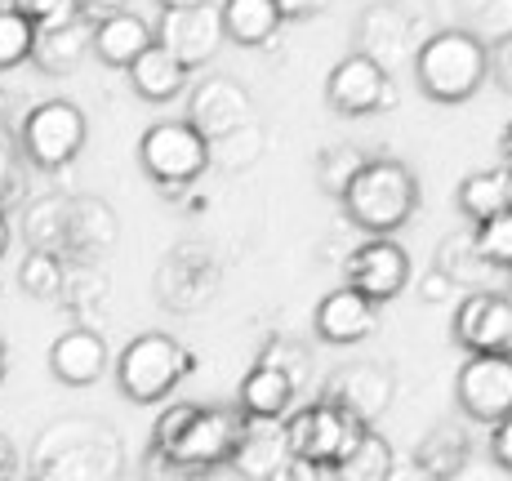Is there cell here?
Returning a JSON list of instances; mask_svg holds the SVG:
<instances>
[{
    "instance_id": "cell-4",
    "label": "cell",
    "mask_w": 512,
    "mask_h": 481,
    "mask_svg": "<svg viewBox=\"0 0 512 481\" xmlns=\"http://www.w3.org/2000/svg\"><path fill=\"white\" fill-rule=\"evenodd\" d=\"M196 370V352H187L174 335L165 330H147V335L130 339L116 357V388L125 392L139 406H152V401H165L174 388H179L183 375Z\"/></svg>"
},
{
    "instance_id": "cell-20",
    "label": "cell",
    "mask_w": 512,
    "mask_h": 481,
    "mask_svg": "<svg viewBox=\"0 0 512 481\" xmlns=\"http://www.w3.org/2000/svg\"><path fill=\"white\" fill-rule=\"evenodd\" d=\"M107 370V343L90 326H72L49 348V375L67 388H90Z\"/></svg>"
},
{
    "instance_id": "cell-46",
    "label": "cell",
    "mask_w": 512,
    "mask_h": 481,
    "mask_svg": "<svg viewBox=\"0 0 512 481\" xmlns=\"http://www.w3.org/2000/svg\"><path fill=\"white\" fill-rule=\"evenodd\" d=\"M272 5H277L281 23H303V18H312L326 0H272Z\"/></svg>"
},
{
    "instance_id": "cell-1",
    "label": "cell",
    "mask_w": 512,
    "mask_h": 481,
    "mask_svg": "<svg viewBox=\"0 0 512 481\" xmlns=\"http://www.w3.org/2000/svg\"><path fill=\"white\" fill-rule=\"evenodd\" d=\"M125 446L98 419H58L32 446V481H121Z\"/></svg>"
},
{
    "instance_id": "cell-32",
    "label": "cell",
    "mask_w": 512,
    "mask_h": 481,
    "mask_svg": "<svg viewBox=\"0 0 512 481\" xmlns=\"http://www.w3.org/2000/svg\"><path fill=\"white\" fill-rule=\"evenodd\" d=\"M459 23H468L464 32H472L481 45L508 41L512 27V0H455Z\"/></svg>"
},
{
    "instance_id": "cell-35",
    "label": "cell",
    "mask_w": 512,
    "mask_h": 481,
    "mask_svg": "<svg viewBox=\"0 0 512 481\" xmlns=\"http://www.w3.org/2000/svg\"><path fill=\"white\" fill-rule=\"evenodd\" d=\"M468 237H472V250H477V259L486 263L490 272L512 268V214H495V219L477 223Z\"/></svg>"
},
{
    "instance_id": "cell-7",
    "label": "cell",
    "mask_w": 512,
    "mask_h": 481,
    "mask_svg": "<svg viewBox=\"0 0 512 481\" xmlns=\"http://www.w3.org/2000/svg\"><path fill=\"white\" fill-rule=\"evenodd\" d=\"M366 437V424L352 419L348 410L330 406V401H312V406L285 415V441H290V459H303V464L330 468L348 455L357 441Z\"/></svg>"
},
{
    "instance_id": "cell-17",
    "label": "cell",
    "mask_w": 512,
    "mask_h": 481,
    "mask_svg": "<svg viewBox=\"0 0 512 481\" xmlns=\"http://www.w3.org/2000/svg\"><path fill=\"white\" fill-rule=\"evenodd\" d=\"M121 237V219L103 196H67V232L63 259L67 263H103Z\"/></svg>"
},
{
    "instance_id": "cell-27",
    "label": "cell",
    "mask_w": 512,
    "mask_h": 481,
    "mask_svg": "<svg viewBox=\"0 0 512 481\" xmlns=\"http://www.w3.org/2000/svg\"><path fill=\"white\" fill-rule=\"evenodd\" d=\"M392 468H397L392 441L383 433H374V428H366V437H361L339 464H330L326 473H330V481H388Z\"/></svg>"
},
{
    "instance_id": "cell-38",
    "label": "cell",
    "mask_w": 512,
    "mask_h": 481,
    "mask_svg": "<svg viewBox=\"0 0 512 481\" xmlns=\"http://www.w3.org/2000/svg\"><path fill=\"white\" fill-rule=\"evenodd\" d=\"M14 196H23V147H18V130L9 116L0 112V210Z\"/></svg>"
},
{
    "instance_id": "cell-48",
    "label": "cell",
    "mask_w": 512,
    "mask_h": 481,
    "mask_svg": "<svg viewBox=\"0 0 512 481\" xmlns=\"http://www.w3.org/2000/svg\"><path fill=\"white\" fill-rule=\"evenodd\" d=\"M23 455H18V446L0 433V481H23Z\"/></svg>"
},
{
    "instance_id": "cell-36",
    "label": "cell",
    "mask_w": 512,
    "mask_h": 481,
    "mask_svg": "<svg viewBox=\"0 0 512 481\" xmlns=\"http://www.w3.org/2000/svg\"><path fill=\"white\" fill-rule=\"evenodd\" d=\"M259 366H272L277 375L290 379L294 392H303L308 388V379H312V352L303 348V343H294V339H272L268 348L259 352Z\"/></svg>"
},
{
    "instance_id": "cell-12",
    "label": "cell",
    "mask_w": 512,
    "mask_h": 481,
    "mask_svg": "<svg viewBox=\"0 0 512 481\" xmlns=\"http://www.w3.org/2000/svg\"><path fill=\"white\" fill-rule=\"evenodd\" d=\"M392 397H397V384H392V370L379 366V361H348L334 375H326L321 384V401L348 410L352 419H361L366 428H374V419L388 415Z\"/></svg>"
},
{
    "instance_id": "cell-10",
    "label": "cell",
    "mask_w": 512,
    "mask_h": 481,
    "mask_svg": "<svg viewBox=\"0 0 512 481\" xmlns=\"http://www.w3.org/2000/svg\"><path fill=\"white\" fill-rule=\"evenodd\" d=\"M156 45L183 63L187 72L205 67L214 54L223 49V23H219V5H196V9H161L152 27Z\"/></svg>"
},
{
    "instance_id": "cell-3",
    "label": "cell",
    "mask_w": 512,
    "mask_h": 481,
    "mask_svg": "<svg viewBox=\"0 0 512 481\" xmlns=\"http://www.w3.org/2000/svg\"><path fill=\"white\" fill-rule=\"evenodd\" d=\"M490 76V49L464 27L432 32L415 49V81L432 103H468Z\"/></svg>"
},
{
    "instance_id": "cell-50",
    "label": "cell",
    "mask_w": 512,
    "mask_h": 481,
    "mask_svg": "<svg viewBox=\"0 0 512 481\" xmlns=\"http://www.w3.org/2000/svg\"><path fill=\"white\" fill-rule=\"evenodd\" d=\"M161 9H196V5H214V0H156Z\"/></svg>"
},
{
    "instance_id": "cell-29",
    "label": "cell",
    "mask_w": 512,
    "mask_h": 481,
    "mask_svg": "<svg viewBox=\"0 0 512 481\" xmlns=\"http://www.w3.org/2000/svg\"><path fill=\"white\" fill-rule=\"evenodd\" d=\"M63 232H67V196H32L23 210V241L32 250L63 254Z\"/></svg>"
},
{
    "instance_id": "cell-47",
    "label": "cell",
    "mask_w": 512,
    "mask_h": 481,
    "mask_svg": "<svg viewBox=\"0 0 512 481\" xmlns=\"http://www.w3.org/2000/svg\"><path fill=\"white\" fill-rule=\"evenodd\" d=\"M490 49V72H495L499 90H512V72H508V54H512V41H495L486 45Z\"/></svg>"
},
{
    "instance_id": "cell-14",
    "label": "cell",
    "mask_w": 512,
    "mask_h": 481,
    "mask_svg": "<svg viewBox=\"0 0 512 481\" xmlns=\"http://www.w3.org/2000/svg\"><path fill=\"white\" fill-rule=\"evenodd\" d=\"M343 272H348V286L366 294L370 303H388L410 281V250L392 237H370L348 254Z\"/></svg>"
},
{
    "instance_id": "cell-52",
    "label": "cell",
    "mask_w": 512,
    "mask_h": 481,
    "mask_svg": "<svg viewBox=\"0 0 512 481\" xmlns=\"http://www.w3.org/2000/svg\"><path fill=\"white\" fill-rule=\"evenodd\" d=\"M5 366H9V357H5V343H0V379H5Z\"/></svg>"
},
{
    "instance_id": "cell-9",
    "label": "cell",
    "mask_w": 512,
    "mask_h": 481,
    "mask_svg": "<svg viewBox=\"0 0 512 481\" xmlns=\"http://www.w3.org/2000/svg\"><path fill=\"white\" fill-rule=\"evenodd\" d=\"M468 357H508L512 352V299L504 290H472L450 326Z\"/></svg>"
},
{
    "instance_id": "cell-37",
    "label": "cell",
    "mask_w": 512,
    "mask_h": 481,
    "mask_svg": "<svg viewBox=\"0 0 512 481\" xmlns=\"http://www.w3.org/2000/svg\"><path fill=\"white\" fill-rule=\"evenodd\" d=\"M58 299L67 308H98L107 299V277L98 263H67V277H63V294Z\"/></svg>"
},
{
    "instance_id": "cell-49",
    "label": "cell",
    "mask_w": 512,
    "mask_h": 481,
    "mask_svg": "<svg viewBox=\"0 0 512 481\" xmlns=\"http://www.w3.org/2000/svg\"><path fill=\"white\" fill-rule=\"evenodd\" d=\"M388 481H441V477H432V473H423L419 464H410V468H392Z\"/></svg>"
},
{
    "instance_id": "cell-5",
    "label": "cell",
    "mask_w": 512,
    "mask_h": 481,
    "mask_svg": "<svg viewBox=\"0 0 512 481\" xmlns=\"http://www.w3.org/2000/svg\"><path fill=\"white\" fill-rule=\"evenodd\" d=\"M90 143V121L76 103L67 98H45L32 112L18 121V147H23V161L36 170H67L76 156Z\"/></svg>"
},
{
    "instance_id": "cell-24",
    "label": "cell",
    "mask_w": 512,
    "mask_h": 481,
    "mask_svg": "<svg viewBox=\"0 0 512 481\" xmlns=\"http://www.w3.org/2000/svg\"><path fill=\"white\" fill-rule=\"evenodd\" d=\"M294 397H299V392L290 388V379L277 375L272 366H259V361H254V370L241 379V392H236V410L250 419H285L294 406Z\"/></svg>"
},
{
    "instance_id": "cell-19",
    "label": "cell",
    "mask_w": 512,
    "mask_h": 481,
    "mask_svg": "<svg viewBox=\"0 0 512 481\" xmlns=\"http://www.w3.org/2000/svg\"><path fill=\"white\" fill-rule=\"evenodd\" d=\"M379 330V303H370L366 294H357L352 286L330 290L326 299L317 303V339L334 343V348H348V343H361Z\"/></svg>"
},
{
    "instance_id": "cell-28",
    "label": "cell",
    "mask_w": 512,
    "mask_h": 481,
    "mask_svg": "<svg viewBox=\"0 0 512 481\" xmlns=\"http://www.w3.org/2000/svg\"><path fill=\"white\" fill-rule=\"evenodd\" d=\"M415 464L423 473L441 477V481H455V473L468 464V437L459 424H437L428 437L419 441L415 450Z\"/></svg>"
},
{
    "instance_id": "cell-41",
    "label": "cell",
    "mask_w": 512,
    "mask_h": 481,
    "mask_svg": "<svg viewBox=\"0 0 512 481\" xmlns=\"http://www.w3.org/2000/svg\"><path fill=\"white\" fill-rule=\"evenodd\" d=\"M143 477H147V481H201L205 473H192V468L174 464V459H165L161 450H147V459H143Z\"/></svg>"
},
{
    "instance_id": "cell-31",
    "label": "cell",
    "mask_w": 512,
    "mask_h": 481,
    "mask_svg": "<svg viewBox=\"0 0 512 481\" xmlns=\"http://www.w3.org/2000/svg\"><path fill=\"white\" fill-rule=\"evenodd\" d=\"M366 161H370V152H366V147H357V143L326 147V152L317 156V188L339 201V196L348 192V183L361 174V165H366Z\"/></svg>"
},
{
    "instance_id": "cell-42",
    "label": "cell",
    "mask_w": 512,
    "mask_h": 481,
    "mask_svg": "<svg viewBox=\"0 0 512 481\" xmlns=\"http://www.w3.org/2000/svg\"><path fill=\"white\" fill-rule=\"evenodd\" d=\"M72 9L81 23L94 27V23H107V18L125 14V9H134V0H72Z\"/></svg>"
},
{
    "instance_id": "cell-21",
    "label": "cell",
    "mask_w": 512,
    "mask_h": 481,
    "mask_svg": "<svg viewBox=\"0 0 512 481\" xmlns=\"http://www.w3.org/2000/svg\"><path fill=\"white\" fill-rule=\"evenodd\" d=\"M152 41H156L152 23H147L143 14H134V9H125V14L107 18V23H94L90 54L98 58V63H107V67H130Z\"/></svg>"
},
{
    "instance_id": "cell-2",
    "label": "cell",
    "mask_w": 512,
    "mask_h": 481,
    "mask_svg": "<svg viewBox=\"0 0 512 481\" xmlns=\"http://www.w3.org/2000/svg\"><path fill=\"white\" fill-rule=\"evenodd\" d=\"M343 214L352 228H361L366 237H392L401 232L419 210V179L406 161L392 156H370L361 165V174L348 183V192L339 196Z\"/></svg>"
},
{
    "instance_id": "cell-22",
    "label": "cell",
    "mask_w": 512,
    "mask_h": 481,
    "mask_svg": "<svg viewBox=\"0 0 512 481\" xmlns=\"http://www.w3.org/2000/svg\"><path fill=\"white\" fill-rule=\"evenodd\" d=\"M90 32L94 27L81 23V18H72L63 27H45L32 41V63L49 76H72L85 63V54H90Z\"/></svg>"
},
{
    "instance_id": "cell-25",
    "label": "cell",
    "mask_w": 512,
    "mask_h": 481,
    "mask_svg": "<svg viewBox=\"0 0 512 481\" xmlns=\"http://www.w3.org/2000/svg\"><path fill=\"white\" fill-rule=\"evenodd\" d=\"M219 23H223V41L236 45H268L281 32V14L272 0H223Z\"/></svg>"
},
{
    "instance_id": "cell-16",
    "label": "cell",
    "mask_w": 512,
    "mask_h": 481,
    "mask_svg": "<svg viewBox=\"0 0 512 481\" xmlns=\"http://www.w3.org/2000/svg\"><path fill=\"white\" fill-rule=\"evenodd\" d=\"M459 410L477 424H499L512 410V357H468L455 379Z\"/></svg>"
},
{
    "instance_id": "cell-30",
    "label": "cell",
    "mask_w": 512,
    "mask_h": 481,
    "mask_svg": "<svg viewBox=\"0 0 512 481\" xmlns=\"http://www.w3.org/2000/svg\"><path fill=\"white\" fill-rule=\"evenodd\" d=\"M432 268H437L450 286H468V290H481V281L490 277V268L477 259V250H472L468 232H450V237L437 245V263H432Z\"/></svg>"
},
{
    "instance_id": "cell-51",
    "label": "cell",
    "mask_w": 512,
    "mask_h": 481,
    "mask_svg": "<svg viewBox=\"0 0 512 481\" xmlns=\"http://www.w3.org/2000/svg\"><path fill=\"white\" fill-rule=\"evenodd\" d=\"M5 250H9V214L0 210V259H5Z\"/></svg>"
},
{
    "instance_id": "cell-18",
    "label": "cell",
    "mask_w": 512,
    "mask_h": 481,
    "mask_svg": "<svg viewBox=\"0 0 512 481\" xmlns=\"http://www.w3.org/2000/svg\"><path fill=\"white\" fill-rule=\"evenodd\" d=\"M290 459V441H285V419H241V437L232 446V473L245 481H263Z\"/></svg>"
},
{
    "instance_id": "cell-40",
    "label": "cell",
    "mask_w": 512,
    "mask_h": 481,
    "mask_svg": "<svg viewBox=\"0 0 512 481\" xmlns=\"http://www.w3.org/2000/svg\"><path fill=\"white\" fill-rule=\"evenodd\" d=\"M5 9H14L18 18H27L36 32H45V27H63V23L76 18L72 0H5Z\"/></svg>"
},
{
    "instance_id": "cell-13",
    "label": "cell",
    "mask_w": 512,
    "mask_h": 481,
    "mask_svg": "<svg viewBox=\"0 0 512 481\" xmlns=\"http://www.w3.org/2000/svg\"><path fill=\"white\" fill-rule=\"evenodd\" d=\"M254 121V98L236 76H205L187 94V125L201 134L205 143L228 139L232 130Z\"/></svg>"
},
{
    "instance_id": "cell-33",
    "label": "cell",
    "mask_w": 512,
    "mask_h": 481,
    "mask_svg": "<svg viewBox=\"0 0 512 481\" xmlns=\"http://www.w3.org/2000/svg\"><path fill=\"white\" fill-rule=\"evenodd\" d=\"M63 277H67V259L49 250H27L23 263H18V286H23L32 299H58L63 294Z\"/></svg>"
},
{
    "instance_id": "cell-8",
    "label": "cell",
    "mask_w": 512,
    "mask_h": 481,
    "mask_svg": "<svg viewBox=\"0 0 512 481\" xmlns=\"http://www.w3.org/2000/svg\"><path fill=\"white\" fill-rule=\"evenodd\" d=\"M241 419L245 415L236 406H192L179 437H174L161 455L192 468V473L210 477L214 468H223L232 459V446H236V437H241Z\"/></svg>"
},
{
    "instance_id": "cell-45",
    "label": "cell",
    "mask_w": 512,
    "mask_h": 481,
    "mask_svg": "<svg viewBox=\"0 0 512 481\" xmlns=\"http://www.w3.org/2000/svg\"><path fill=\"white\" fill-rule=\"evenodd\" d=\"M263 481H321V468L317 464H303V459H285L277 473L263 477Z\"/></svg>"
},
{
    "instance_id": "cell-39",
    "label": "cell",
    "mask_w": 512,
    "mask_h": 481,
    "mask_svg": "<svg viewBox=\"0 0 512 481\" xmlns=\"http://www.w3.org/2000/svg\"><path fill=\"white\" fill-rule=\"evenodd\" d=\"M32 41H36V27L27 18H18L14 9H0V72L27 63L32 58Z\"/></svg>"
},
{
    "instance_id": "cell-11",
    "label": "cell",
    "mask_w": 512,
    "mask_h": 481,
    "mask_svg": "<svg viewBox=\"0 0 512 481\" xmlns=\"http://www.w3.org/2000/svg\"><path fill=\"white\" fill-rule=\"evenodd\" d=\"M326 103L339 116H374V112L397 107V85H392V76L383 72L379 63H370V58H361V54H348L330 67Z\"/></svg>"
},
{
    "instance_id": "cell-6",
    "label": "cell",
    "mask_w": 512,
    "mask_h": 481,
    "mask_svg": "<svg viewBox=\"0 0 512 481\" xmlns=\"http://www.w3.org/2000/svg\"><path fill=\"white\" fill-rule=\"evenodd\" d=\"M139 165L156 188L179 196L187 183H196L210 170V143L187 121H156L139 139Z\"/></svg>"
},
{
    "instance_id": "cell-23",
    "label": "cell",
    "mask_w": 512,
    "mask_h": 481,
    "mask_svg": "<svg viewBox=\"0 0 512 481\" xmlns=\"http://www.w3.org/2000/svg\"><path fill=\"white\" fill-rule=\"evenodd\" d=\"M125 72H130V85H134V94L139 98H147V103H174V98H179L183 90H187V67L183 63H174L170 54H165L161 45H147L139 58H134L130 67H125Z\"/></svg>"
},
{
    "instance_id": "cell-43",
    "label": "cell",
    "mask_w": 512,
    "mask_h": 481,
    "mask_svg": "<svg viewBox=\"0 0 512 481\" xmlns=\"http://www.w3.org/2000/svg\"><path fill=\"white\" fill-rule=\"evenodd\" d=\"M490 459H495V468H512V424L508 419L490 424Z\"/></svg>"
},
{
    "instance_id": "cell-26",
    "label": "cell",
    "mask_w": 512,
    "mask_h": 481,
    "mask_svg": "<svg viewBox=\"0 0 512 481\" xmlns=\"http://www.w3.org/2000/svg\"><path fill=\"white\" fill-rule=\"evenodd\" d=\"M459 210L468 214L472 223H486L495 214H508L512 205V174L508 165H490V170H477L459 183Z\"/></svg>"
},
{
    "instance_id": "cell-34",
    "label": "cell",
    "mask_w": 512,
    "mask_h": 481,
    "mask_svg": "<svg viewBox=\"0 0 512 481\" xmlns=\"http://www.w3.org/2000/svg\"><path fill=\"white\" fill-rule=\"evenodd\" d=\"M263 147H268V139H263L259 125H241V130H232L228 139H214L210 143V165H223V170H250V165H259Z\"/></svg>"
},
{
    "instance_id": "cell-15",
    "label": "cell",
    "mask_w": 512,
    "mask_h": 481,
    "mask_svg": "<svg viewBox=\"0 0 512 481\" xmlns=\"http://www.w3.org/2000/svg\"><path fill=\"white\" fill-rule=\"evenodd\" d=\"M415 36H419V18L406 5H397V0H379L357 23V54L388 72L392 63L415 58V49H419Z\"/></svg>"
},
{
    "instance_id": "cell-44",
    "label": "cell",
    "mask_w": 512,
    "mask_h": 481,
    "mask_svg": "<svg viewBox=\"0 0 512 481\" xmlns=\"http://www.w3.org/2000/svg\"><path fill=\"white\" fill-rule=\"evenodd\" d=\"M450 294H455V286H450V281L441 277L437 268L423 272V281H419V299H423V303H446Z\"/></svg>"
}]
</instances>
